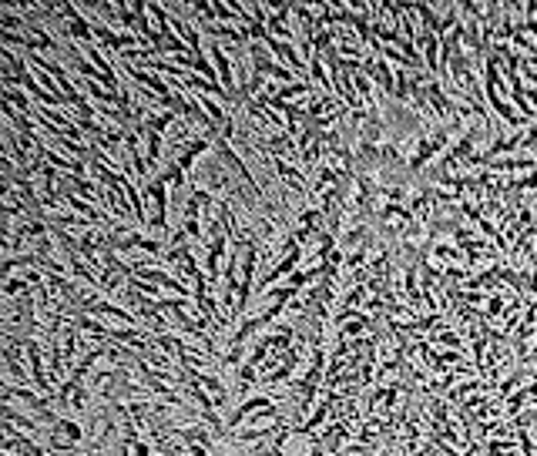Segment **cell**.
<instances>
[{
  "label": "cell",
  "mask_w": 537,
  "mask_h": 456,
  "mask_svg": "<svg viewBox=\"0 0 537 456\" xmlns=\"http://www.w3.org/2000/svg\"><path fill=\"white\" fill-rule=\"evenodd\" d=\"M433 342H440V345H457V349H460V336H457V332H443V336H433Z\"/></svg>",
  "instance_id": "5b68a950"
},
{
  "label": "cell",
  "mask_w": 537,
  "mask_h": 456,
  "mask_svg": "<svg viewBox=\"0 0 537 456\" xmlns=\"http://www.w3.org/2000/svg\"><path fill=\"white\" fill-rule=\"evenodd\" d=\"M266 409H275V396L272 393H266V396H249V399H242L235 409L229 413V419H225V426H229V433L242 423L246 416H252V413H266Z\"/></svg>",
  "instance_id": "7a4b0ae2"
},
{
  "label": "cell",
  "mask_w": 537,
  "mask_h": 456,
  "mask_svg": "<svg viewBox=\"0 0 537 456\" xmlns=\"http://www.w3.org/2000/svg\"><path fill=\"white\" fill-rule=\"evenodd\" d=\"M497 316H504V295H490L483 302V319H497Z\"/></svg>",
  "instance_id": "277c9868"
},
{
  "label": "cell",
  "mask_w": 537,
  "mask_h": 456,
  "mask_svg": "<svg viewBox=\"0 0 537 456\" xmlns=\"http://www.w3.org/2000/svg\"><path fill=\"white\" fill-rule=\"evenodd\" d=\"M141 195H145V211H148V231H152L158 242H165L168 238V205H172V198H168V185L152 174L148 181H141Z\"/></svg>",
  "instance_id": "6da1fadb"
},
{
  "label": "cell",
  "mask_w": 537,
  "mask_h": 456,
  "mask_svg": "<svg viewBox=\"0 0 537 456\" xmlns=\"http://www.w3.org/2000/svg\"><path fill=\"white\" fill-rule=\"evenodd\" d=\"M54 433H58L61 439H67L71 446H77L81 439H84V430H81V423H74V419H67V416H61L54 426H51Z\"/></svg>",
  "instance_id": "3957f363"
}]
</instances>
